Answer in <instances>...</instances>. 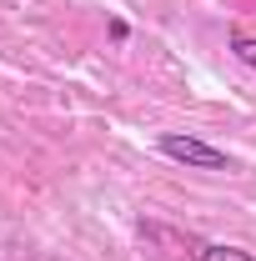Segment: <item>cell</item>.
Listing matches in <instances>:
<instances>
[{"label":"cell","instance_id":"1","mask_svg":"<svg viewBox=\"0 0 256 261\" xmlns=\"http://www.w3.org/2000/svg\"><path fill=\"white\" fill-rule=\"evenodd\" d=\"M156 151L166 156V161L191 166V171H231V156H226V151H216V146L201 141V136H186V130H161Z\"/></svg>","mask_w":256,"mask_h":261},{"label":"cell","instance_id":"2","mask_svg":"<svg viewBox=\"0 0 256 261\" xmlns=\"http://www.w3.org/2000/svg\"><path fill=\"white\" fill-rule=\"evenodd\" d=\"M196 261H256L251 251H241V246H226V241H196Z\"/></svg>","mask_w":256,"mask_h":261},{"label":"cell","instance_id":"3","mask_svg":"<svg viewBox=\"0 0 256 261\" xmlns=\"http://www.w3.org/2000/svg\"><path fill=\"white\" fill-rule=\"evenodd\" d=\"M231 50H236V61H241V65H251V70H256V35L236 31V35H231Z\"/></svg>","mask_w":256,"mask_h":261}]
</instances>
